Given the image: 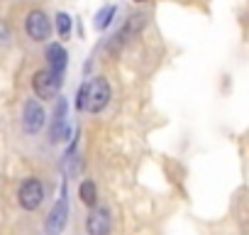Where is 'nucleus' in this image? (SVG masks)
Wrapping results in <instances>:
<instances>
[{"label":"nucleus","instance_id":"f257e3e1","mask_svg":"<svg viewBox=\"0 0 249 235\" xmlns=\"http://www.w3.org/2000/svg\"><path fill=\"white\" fill-rule=\"evenodd\" d=\"M110 96H112V91H110L107 78H103V76L90 78L86 83V110L88 113H103L110 103Z\"/></svg>","mask_w":249,"mask_h":235},{"label":"nucleus","instance_id":"f03ea898","mask_svg":"<svg viewBox=\"0 0 249 235\" xmlns=\"http://www.w3.org/2000/svg\"><path fill=\"white\" fill-rule=\"evenodd\" d=\"M25 32L32 42H47L52 37V20L44 10H30L25 18Z\"/></svg>","mask_w":249,"mask_h":235},{"label":"nucleus","instance_id":"7ed1b4c3","mask_svg":"<svg viewBox=\"0 0 249 235\" xmlns=\"http://www.w3.org/2000/svg\"><path fill=\"white\" fill-rule=\"evenodd\" d=\"M32 88H35L37 98L52 100V98H56V93L61 88V76L54 74L52 69H42V71H37L32 76Z\"/></svg>","mask_w":249,"mask_h":235},{"label":"nucleus","instance_id":"20e7f679","mask_svg":"<svg viewBox=\"0 0 249 235\" xmlns=\"http://www.w3.org/2000/svg\"><path fill=\"white\" fill-rule=\"evenodd\" d=\"M66 220H69V196H66V186H64L59 201L54 203V208L47 215V223H44L47 235H61L66 228Z\"/></svg>","mask_w":249,"mask_h":235},{"label":"nucleus","instance_id":"39448f33","mask_svg":"<svg viewBox=\"0 0 249 235\" xmlns=\"http://www.w3.org/2000/svg\"><path fill=\"white\" fill-rule=\"evenodd\" d=\"M18 201L25 211H37L44 201V184L39 179H27L22 181L20 191H18Z\"/></svg>","mask_w":249,"mask_h":235},{"label":"nucleus","instance_id":"423d86ee","mask_svg":"<svg viewBox=\"0 0 249 235\" xmlns=\"http://www.w3.org/2000/svg\"><path fill=\"white\" fill-rule=\"evenodd\" d=\"M44 123H47L44 108L39 105L37 98H30V100L25 103V110H22V128H25V133H27V135H37V133L44 128Z\"/></svg>","mask_w":249,"mask_h":235},{"label":"nucleus","instance_id":"0eeeda50","mask_svg":"<svg viewBox=\"0 0 249 235\" xmlns=\"http://www.w3.org/2000/svg\"><path fill=\"white\" fill-rule=\"evenodd\" d=\"M66 100L59 98L56 100V108H54V120H52V130H49V140L54 145L59 142H66L71 137V128H69V120H66Z\"/></svg>","mask_w":249,"mask_h":235},{"label":"nucleus","instance_id":"6e6552de","mask_svg":"<svg viewBox=\"0 0 249 235\" xmlns=\"http://www.w3.org/2000/svg\"><path fill=\"white\" fill-rule=\"evenodd\" d=\"M86 233L88 235H110L112 233V215L103 206H93V211L86 218Z\"/></svg>","mask_w":249,"mask_h":235},{"label":"nucleus","instance_id":"1a4fd4ad","mask_svg":"<svg viewBox=\"0 0 249 235\" xmlns=\"http://www.w3.org/2000/svg\"><path fill=\"white\" fill-rule=\"evenodd\" d=\"M47 64H49V69L54 71V74H64V69H66V64H69V54H66V49L59 44V42H52L49 47H47Z\"/></svg>","mask_w":249,"mask_h":235},{"label":"nucleus","instance_id":"9d476101","mask_svg":"<svg viewBox=\"0 0 249 235\" xmlns=\"http://www.w3.org/2000/svg\"><path fill=\"white\" fill-rule=\"evenodd\" d=\"M78 196H81V201L86 203V206H95L98 203V186H95V181H90V179H86V181H81V186H78Z\"/></svg>","mask_w":249,"mask_h":235},{"label":"nucleus","instance_id":"9b49d317","mask_svg":"<svg viewBox=\"0 0 249 235\" xmlns=\"http://www.w3.org/2000/svg\"><path fill=\"white\" fill-rule=\"evenodd\" d=\"M115 15H117V8H115V5H105V8H100L98 15H95V30H100V32L107 30V27L112 25Z\"/></svg>","mask_w":249,"mask_h":235},{"label":"nucleus","instance_id":"f8f14e48","mask_svg":"<svg viewBox=\"0 0 249 235\" xmlns=\"http://www.w3.org/2000/svg\"><path fill=\"white\" fill-rule=\"evenodd\" d=\"M56 30H59L61 39H69V35H71V18L66 13H56Z\"/></svg>","mask_w":249,"mask_h":235},{"label":"nucleus","instance_id":"ddd939ff","mask_svg":"<svg viewBox=\"0 0 249 235\" xmlns=\"http://www.w3.org/2000/svg\"><path fill=\"white\" fill-rule=\"evenodd\" d=\"M135 3H147V0H135Z\"/></svg>","mask_w":249,"mask_h":235}]
</instances>
